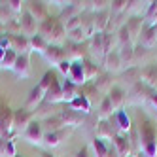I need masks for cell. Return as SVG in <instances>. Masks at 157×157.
<instances>
[{
  "label": "cell",
  "mask_w": 157,
  "mask_h": 157,
  "mask_svg": "<svg viewBox=\"0 0 157 157\" xmlns=\"http://www.w3.org/2000/svg\"><path fill=\"white\" fill-rule=\"evenodd\" d=\"M66 80L72 82L74 85L82 87L85 83V74H83V61H74L72 66H70V72L66 76Z\"/></svg>",
  "instance_id": "22"
},
{
  "label": "cell",
  "mask_w": 157,
  "mask_h": 157,
  "mask_svg": "<svg viewBox=\"0 0 157 157\" xmlns=\"http://www.w3.org/2000/svg\"><path fill=\"white\" fill-rule=\"evenodd\" d=\"M102 70L104 72H108V74H119V72H123V66H121V57H119V49H112L106 57H104V61H102Z\"/></svg>",
  "instance_id": "12"
},
{
  "label": "cell",
  "mask_w": 157,
  "mask_h": 157,
  "mask_svg": "<svg viewBox=\"0 0 157 157\" xmlns=\"http://www.w3.org/2000/svg\"><path fill=\"white\" fill-rule=\"evenodd\" d=\"M32 119H34V112H30L27 108L13 110V131H12V138L17 136V134H23Z\"/></svg>",
  "instance_id": "4"
},
{
  "label": "cell",
  "mask_w": 157,
  "mask_h": 157,
  "mask_svg": "<svg viewBox=\"0 0 157 157\" xmlns=\"http://www.w3.org/2000/svg\"><path fill=\"white\" fill-rule=\"evenodd\" d=\"M136 46H142V48H146V49H153V48H157V32H155L153 27L144 25V29H142V32H140V36H138Z\"/></svg>",
  "instance_id": "18"
},
{
  "label": "cell",
  "mask_w": 157,
  "mask_h": 157,
  "mask_svg": "<svg viewBox=\"0 0 157 157\" xmlns=\"http://www.w3.org/2000/svg\"><path fill=\"white\" fill-rule=\"evenodd\" d=\"M114 121H116V127H117L119 132L129 134V131H131V127H132V121H131V117L127 116L125 110L116 112V114H114Z\"/></svg>",
  "instance_id": "28"
},
{
  "label": "cell",
  "mask_w": 157,
  "mask_h": 157,
  "mask_svg": "<svg viewBox=\"0 0 157 157\" xmlns=\"http://www.w3.org/2000/svg\"><path fill=\"white\" fill-rule=\"evenodd\" d=\"M138 138H140V151L146 157H157V123L146 114H138Z\"/></svg>",
  "instance_id": "1"
},
{
  "label": "cell",
  "mask_w": 157,
  "mask_h": 157,
  "mask_svg": "<svg viewBox=\"0 0 157 157\" xmlns=\"http://www.w3.org/2000/svg\"><path fill=\"white\" fill-rule=\"evenodd\" d=\"M150 57H151V49H146L142 46H134V61H132L134 66L144 68L146 64H150Z\"/></svg>",
  "instance_id": "29"
},
{
  "label": "cell",
  "mask_w": 157,
  "mask_h": 157,
  "mask_svg": "<svg viewBox=\"0 0 157 157\" xmlns=\"http://www.w3.org/2000/svg\"><path fill=\"white\" fill-rule=\"evenodd\" d=\"M44 127H42V121H38V119H32L30 123H29V127L25 129V132L21 134L27 142H30V144H42L44 142Z\"/></svg>",
  "instance_id": "8"
},
{
  "label": "cell",
  "mask_w": 157,
  "mask_h": 157,
  "mask_svg": "<svg viewBox=\"0 0 157 157\" xmlns=\"http://www.w3.org/2000/svg\"><path fill=\"white\" fill-rule=\"evenodd\" d=\"M64 59H68V61H85V57L89 55V40L83 42V44H74V42H68L66 40L64 42Z\"/></svg>",
  "instance_id": "3"
},
{
  "label": "cell",
  "mask_w": 157,
  "mask_h": 157,
  "mask_svg": "<svg viewBox=\"0 0 157 157\" xmlns=\"http://www.w3.org/2000/svg\"><path fill=\"white\" fill-rule=\"evenodd\" d=\"M155 63H157V51H155Z\"/></svg>",
  "instance_id": "50"
},
{
  "label": "cell",
  "mask_w": 157,
  "mask_h": 157,
  "mask_svg": "<svg viewBox=\"0 0 157 157\" xmlns=\"http://www.w3.org/2000/svg\"><path fill=\"white\" fill-rule=\"evenodd\" d=\"M140 82L157 91V63L155 64H146L140 72Z\"/></svg>",
  "instance_id": "20"
},
{
  "label": "cell",
  "mask_w": 157,
  "mask_h": 157,
  "mask_svg": "<svg viewBox=\"0 0 157 157\" xmlns=\"http://www.w3.org/2000/svg\"><path fill=\"white\" fill-rule=\"evenodd\" d=\"M13 17H17V15H13V12L10 10V6H8V2H0V21L6 25L10 19H13Z\"/></svg>",
  "instance_id": "41"
},
{
  "label": "cell",
  "mask_w": 157,
  "mask_h": 157,
  "mask_svg": "<svg viewBox=\"0 0 157 157\" xmlns=\"http://www.w3.org/2000/svg\"><path fill=\"white\" fill-rule=\"evenodd\" d=\"M140 72H142V68H138V66H131V68L119 72V76H117V85L123 87V89H125V87L131 89L132 85H136L140 82Z\"/></svg>",
  "instance_id": "11"
},
{
  "label": "cell",
  "mask_w": 157,
  "mask_h": 157,
  "mask_svg": "<svg viewBox=\"0 0 157 157\" xmlns=\"http://www.w3.org/2000/svg\"><path fill=\"white\" fill-rule=\"evenodd\" d=\"M80 93L89 100V102H91V104H95L97 102V100H98V102H100V100H102V98H98V95H100V91H98V89L95 87V83L93 82H89V83H83L82 87H80Z\"/></svg>",
  "instance_id": "35"
},
{
  "label": "cell",
  "mask_w": 157,
  "mask_h": 157,
  "mask_svg": "<svg viewBox=\"0 0 157 157\" xmlns=\"http://www.w3.org/2000/svg\"><path fill=\"white\" fill-rule=\"evenodd\" d=\"M17 19H19V25H21V34H25V36H34V34H38V21L32 17L27 10L21 15H17Z\"/></svg>",
  "instance_id": "13"
},
{
  "label": "cell",
  "mask_w": 157,
  "mask_h": 157,
  "mask_svg": "<svg viewBox=\"0 0 157 157\" xmlns=\"http://www.w3.org/2000/svg\"><path fill=\"white\" fill-rule=\"evenodd\" d=\"M117 49H119V57H121L123 70H127V68H131V66H134L132 64V61H134V46H132V44H125V46H121Z\"/></svg>",
  "instance_id": "27"
},
{
  "label": "cell",
  "mask_w": 157,
  "mask_h": 157,
  "mask_svg": "<svg viewBox=\"0 0 157 157\" xmlns=\"http://www.w3.org/2000/svg\"><path fill=\"white\" fill-rule=\"evenodd\" d=\"M25 4L27 2H19V0H10V2H8V6L13 12V15H21V13H23L25 12Z\"/></svg>",
  "instance_id": "43"
},
{
  "label": "cell",
  "mask_w": 157,
  "mask_h": 157,
  "mask_svg": "<svg viewBox=\"0 0 157 157\" xmlns=\"http://www.w3.org/2000/svg\"><path fill=\"white\" fill-rule=\"evenodd\" d=\"M17 157H19V155H17Z\"/></svg>",
  "instance_id": "53"
},
{
  "label": "cell",
  "mask_w": 157,
  "mask_h": 157,
  "mask_svg": "<svg viewBox=\"0 0 157 157\" xmlns=\"http://www.w3.org/2000/svg\"><path fill=\"white\" fill-rule=\"evenodd\" d=\"M129 157H134V155H129Z\"/></svg>",
  "instance_id": "52"
},
{
  "label": "cell",
  "mask_w": 157,
  "mask_h": 157,
  "mask_svg": "<svg viewBox=\"0 0 157 157\" xmlns=\"http://www.w3.org/2000/svg\"><path fill=\"white\" fill-rule=\"evenodd\" d=\"M55 82H57V74H55L53 70H48L46 74H44V78H42V80L38 82V85L44 89V91H48V89L55 83Z\"/></svg>",
  "instance_id": "40"
},
{
  "label": "cell",
  "mask_w": 157,
  "mask_h": 157,
  "mask_svg": "<svg viewBox=\"0 0 157 157\" xmlns=\"http://www.w3.org/2000/svg\"><path fill=\"white\" fill-rule=\"evenodd\" d=\"M48 40L46 38H42L40 34H34V36H30V51H38V53H44L48 49Z\"/></svg>",
  "instance_id": "38"
},
{
  "label": "cell",
  "mask_w": 157,
  "mask_h": 157,
  "mask_svg": "<svg viewBox=\"0 0 157 157\" xmlns=\"http://www.w3.org/2000/svg\"><path fill=\"white\" fill-rule=\"evenodd\" d=\"M44 59H46L48 63H51L53 66H59L63 61H64V49L63 46H53V44H49L48 49L42 53Z\"/></svg>",
  "instance_id": "21"
},
{
  "label": "cell",
  "mask_w": 157,
  "mask_h": 157,
  "mask_svg": "<svg viewBox=\"0 0 157 157\" xmlns=\"http://www.w3.org/2000/svg\"><path fill=\"white\" fill-rule=\"evenodd\" d=\"M134 157H146V155H144L142 151H138V153H134Z\"/></svg>",
  "instance_id": "48"
},
{
  "label": "cell",
  "mask_w": 157,
  "mask_h": 157,
  "mask_svg": "<svg viewBox=\"0 0 157 157\" xmlns=\"http://www.w3.org/2000/svg\"><path fill=\"white\" fill-rule=\"evenodd\" d=\"M10 48L17 55L30 53V38L25 34H10Z\"/></svg>",
  "instance_id": "16"
},
{
  "label": "cell",
  "mask_w": 157,
  "mask_h": 157,
  "mask_svg": "<svg viewBox=\"0 0 157 157\" xmlns=\"http://www.w3.org/2000/svg\"><path fill=\"white\" fill-rule=\"evenodd\" d=\"M106 49H104V32L102 34H93V38H89V57L93 63H100L102 64L104 57H106Z\"/></svg>",
  "instance_id": "5"
},
{
  "label": "cell",
  "mask_w": 157,
  "mask_h": 157,
  "mask_svg": "<svg viewBox=\"0 0 157 157\" xmlns=\"http://www.w3.org/2000/svg\"><path fill=\"white\" fill-rule=\"evenodd\" d=\"M95 114H97V117H98L100 121H102V119H110L112 116L116 114L106 95H104V97H102V100H100V102H98V106H97V110H95Z\"/></svg>",
  "instance_id": "31"
},
{
  "label": "cell",
  "mask_w": 157,
  "mask_h": 157,
  "mask_svg": "<svg viewBox=\"0 0 157 157\" xmlns=\"http://www.w3.org/2000/svg\"><path fill=\"white\" fill-rule=\"evenodd\" d=\"M2 34H6V27H4L2 21H0V36H2Z\"/></svg>",
  "instance_id": "47"
},
{
  "label": "cell",
  "mask_w": 157,
  "mask_h": 157,
  "mask_svg": "<svg viewBox=\"0 0 157 157\" xmlns=\"http://www.w3.org/2000/svg\"><path fill=\"white\" fill-rule=\"evenodd\" d=\"M106 97H108V100H110L112 108H114V112H119V110H123V108L127 106V89L119 87L117 83L110 89Z\"/></svg>",
  "instance_id": "10"
},
{
  "label": "cell",
  "mask_w": 157,
  "mask_h": 157,
  "mask_svg": "<svg viewBox=\"0 0 157 157\" xmlns=\"http://www.w3.org/2000/svg\"><path fill=\"white\" fill-rule=\"evenodd\" d=\"M13 72L19 78H29L30 76V53L19 55L17 61H15V66H13Z\"/></svg>",
  "instance_id": "25"
},
{
  "label": "cell",
  "mask_w": 157,
  "mask_h": 157,
  "mask_svg": "<svg viewBox=\"0 0 157 157\" xmlns=\"http://www.w3.org/2000/svg\"><path fill=\"white\" fill-rule=\"evenodd\" d=\"M68 106H70L72 110H76V112H82V114H85V116H89V114L93 112V104L89 102V100H87L82 93H80V97H78V98H74Z\"/></svg>",
  "instance_id": "33"
},
{
  "label": "cell",
  "mask_w": 157,
  "mask_h": 157,
  "mask_svg": "<svg viewBox=\"0 0 157 157\" xmlns=\"http://www.w3.org/2000/svg\"><path fill=\"white\" fill-rule=\"evenodd\" d=\"M25 10L38 21V23H42L44 19L49 17V13H48V4L46 2H27L25 4Z\"/></svg>",
  "instance_id": "19"
},
{
  "label": "cell",
  "mask_w": 157,
  "mask_h": 157,
  "mask_svg": "<svg viewBox=\"0 0 157 157\" xmlns=\"http://www.w3.org/2000/svg\"><path fill=\"white\" fill-rule=\"evenodd\" d=\"M110 13H114V15H119V13H125V10H127V2L125 0H114V2H110Z\"/></svg>",
  "instance_id": "42"
},
{
  "label": "cell",
  "mask_w": 157,
  "mask_h": 157,
  "mask_svg": "<svg viewBox=\"0 0 157 157\" xmlns=\"http://www.w3.org/2000/svg\"><path fill=\"white\" fill-rule=\"evenodd\" d=\"M142 17H144V25H148V27H153L157 23V0L148 2V8H146Z\"/></svg>",
  "instance_id": "37"
},
{
  "label": "cell",
  "mask_w": 157,
  "mask_h": 157,
  "mask_svg": "<svg viewBox=\"0 0 157 157\" xmlns=\"http://www.w3.org/2000/svg\"><path fill=\"white\" fill-rule=\"evenodd\" d=\"M19 55L13 51V49H8L4 53V57L2 61H0V68H8V70H13V66H15V61H17Z\"/></svg>",
  "instance_id": "39"
},
{
  "label": "cell",
  "mask_w": 157,
  "mask_h": 157,
  "mask_svg": "<svg viewBox=\"0 0 157 157\" xmlns=\"http://www.w3.org/2000/svg\"><path fill=\"white\" fill-rule=\"evenodd\" d=\"M117 132H119V131H117V127H116L114 116H112L110 119H102V121H98V125H97V134H95V136L106 142V140H114Z\"/></svg>",
  "instance_id": "9"
},
{
  "label": "cell",
  "mask_w": 157,
  "mask_h": 157,
  "mask_svg": "<svg viewBox=\"0 0 157 157\" xmlns=\"http://www.w3.org/2000/svg\"><path fill=\"white\" fill-rule=\"evenodd\" d=\"M155 123H157V112H155Z\"/></svg>",
  "instance_id": "51"
},
{
  "label": "cell",
  "mask_w": 157,
  "mask_h": 157,
  "mask_svg": "<svg viewBox=\"0 0 157 157\" xmlns=\"http://www.w3.org/2000/svg\"><path fill=\"white\" fill-rule=\"evenodd\" d=\"M148 104H150V106H151V108L157 112V91L151 95V98H150V102H148Z\"/></svg>",
  "instance_id": "46"
},
{
  "label": "cell",
  "mask_w": 157,
  "mask_h": 157,
  "mask_svg": "<svg viewBox=\"0 0 157 157\" xmlns=\"http://www.w3.org/2000/svg\"><path fill=\"white\" fill-rule=\"evenodd\" d=\"M61 85H63V102L70 104L74 98H78V97H80V87H78V85H74L72 82L64 80Z\"/></svg>",
  "instance_id": "30"
},
{
  "label": "cell",
  "mask_w": 157,
  "mask_h": 157,
  "mask_svg": "<svg viewBox=\"0 0 157 157\" xmlns=\"http://www.w3.org/2000/svg\"><path fill=\"white\" fill-rule=\"evenodd\" d=\"M91 150H93V157H110V146L97 136H93L91 140Z\"/></svg>",
  "instance_id": "36"
},
{
  "label": "cell",
  "mask_w": 157,
  "mask_h": 157,
  "mask_svg": "<svg viewBox=\"0 0 157 157\" xmlns=\"http://www.w3.org/2000/svg\"><path fill=\"white\" fill-rule=\"evenodd\" d=\"M44 102H48V104H51V106L63 102V85H61V82H59V80L55 82V83L48 89V91H46Z\"/></svg>",
  "instance_id": "23"
},
{
  "label": "cell",
  "mask_w": 157,
  "mask_h": 157,
  "mask_svg": "<svg viewBox=\"0 0 157 157\" xmlns=\"http://www.w3.org/2000/svg\"><path fill=\"white\" fill-rule=\"evenodd\" d=\"M112 148L116 150V153L119 157H129V155H132V148H131V142H129V134L117 132L116 138L112 140Z\"/></svg>",
  "instance_id": "15"
},
{
  "label": "cell",
  "mask_w": 157,
  "mask_h": 157,
  "mask_svg": "<svg viewBox=\"0 0 157 157\" xmlns=\"http://www.w3.org/2000/svg\"><path fill=\"white\" fill-rule=\"evenodd\" d=\"M44 97H46V91H44L40 85H36V87L30 91V95H29V98H27L25 108H27V110H30V112H34V110L44 102Z\"/></svg>",
  "instance_id": "24"
},
{
  "label": "cell",
  "mask_w": 157,
  "mask_h": 157,
  "mask_svg": "<svg viewBox=\"0 0 157 157\" xmlns=\"http://www.w3.org/2000/svg\"><path fill=\"white\" fill-rule=\"evenodd\" d=\"M153 29H155V32H157V23H155V25H153Z\"/></svg>",
  "instance_id": "49"
},
{
  "label": "cell",
  "mask_w": 157,
  "mask_h": 157,
  "mask_svg": "<svg viewBox=\"0 0 157 157\" xmlns=\"http://www.w3.org/2000/svg\"><path fill=\"white\" fill-rule=\"evenodd\" d=\"M125 27H127V30H129V34H131V42L136 46L138 36H140L142 29H144V17H140V15H131V17H127Z\"/></svg>",
  "instance_id": "17"
},
{
  "label": "cell",
  "mask_w": 157,
  "mask_h": 157,
  "mask_svg": "<svg viewBox=\"0 0 157 157\" xmlns=\"http://www.w3.org/2000/svg\"><path fill=\"white\" fill-rule=\"evenodd\" d=\"M155 91L151 87H148L146 83L138 82L136 85H132L131 89H127V104L131 106H144L150 102V98Z\"/></svg>",
  "instance_id": "2"
},
{
  "label": "cell",
  "mask_w": 157,
  "mask_h": 157,
  "mask_svg": "<svg viewBox=\"0 0 157 157\" xmlns=\"http://www.w3.org/2000/svg\"><path fill=\"white\" fill-rule=\"evenodd\" d=\"M70 66H72V61H68V59H64L59 66H57V68L64 74V76H68V72H70Z\"/></svg>",
  "instance_id": "44"
},
{
  "label": "cell",
  "mask_w": 157,
  "mask_h": 157,
  "mask_svg": "<svg viewBox=\"0 0 157 157\" xmlns=\"http://www.w3.org/2000/svg\"><path fill=\"white\" fill-rule=\"evenodd\" d=\"M74 157H91V151H89L87 146H83L82 150H78V151H76V155H74Z\"/></svg>",
  "instance_id": "45"
},
{
  "label": "cell",
  "mask_w": 157,
  "mask_h": 157,
  "mask_svg": "<svg viewBox=\"0 0 157 157\" xmlns=\"http://www.w3.org/2000/svg\"><path fill=\"white\" fill-rule=\"evenodd\" d=\"M104 70H102V66L100 64H97V63H93V61H89V59H85L83 61V74H85V83H89V82H95L97 78L102 74Z\"/></svg>",
  "instance_id": "26"
},
{
  "label": "cell",
  "mask_w": 157,
  "mask_h": 157,
  "mask_svg": "<svg viewBox=\"0 0 157 157\" xmlns=\"http://www.w3.org/2000/svg\"><path fill=\"white\" fill-rule=\"evenodd\" d=\"M12 131H13V110L8 104H2V108H0V136L12 138Z\"/></svg>",
  "instance_id": "7"
},
{
  "label": "cell",
  "mask_w": 157,
  "mask_h": 157,
  "mask_svg": "<svg viewBox=\"0 0 157 157\" xmlns=\"http://www.w3.org/2000/svg\"><path fill=\"white\" fill-rule=\"evenodd\" d=\"M72 129L70 127H64V129H59V131H53V132H46L44 134V142L48 148H57V146H61L66 138L70 136Z\"/></svg>",
  "instance_id": "14"
},
{
  "label": "cell",
  "mask_w": 157,
  "mask_h": 157,
  "mask_svg": "<svg viewBox=\"0 0 157 157\" xmlns=\"http://www.w3.org/2000/svg\"><path fill=\"white\" fill-rule=\"evenodd\" d=\"M93 83H95V87L98 89V91H100V93H104V95H108V91L116 85L114 80H112V74H108V72H102Z\"/></svg>",
  "instance_id": "32"
},
{
  "label": "cell",
  "mask_w": 157,
  "mask_h": 157,
  "mask_svg": "<svg viewBox=\"0 0 157 157\" xmlns=\"http://www.w3.org/2000/svg\"><path fill=\"white\" fill-rule=\"evenodd\" d=\"M42 127H44V132H53V131L64 129V123H63L59 114H53V116H49L42 121Z\"/></svg>",
  "instance_id": "34"
},
{
  "label": "cell",
  "mask_w": 157,
  "mask_h": 157,
  "mask_svg": "<svg viewBox=\"0 0 157 157\" xmlns=\"http://www.w3.org/2000/svg\"><path fill=\"white\" fill-rule=\"evenodd\" d=\"M57 114L61 116V119H63V123H64V127H70V129H76V127L83 125V121H85V114L72 110L70 106L61 108Z\"/></svg>",
  "instance_id": "6"
}]
</instances>
